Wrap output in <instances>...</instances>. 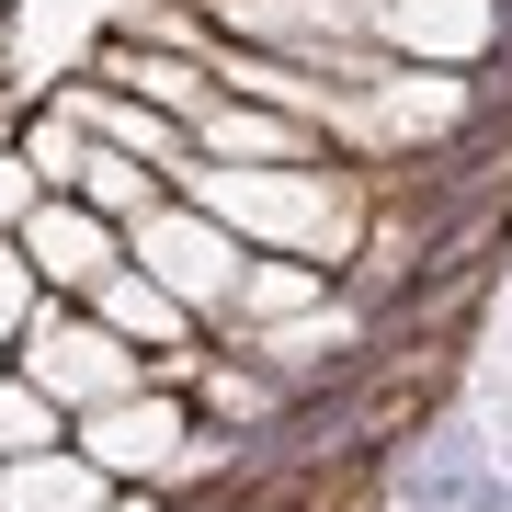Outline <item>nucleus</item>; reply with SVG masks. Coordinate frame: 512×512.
<instances>
[{
	"label": "nucleus",
	"mask_w": 512,
	"mask_h": 512,
	"mask_svg": "<svg viewBox=\"0 0 512 512\" xmlns=\"http://www.w3.org/2000/svg\"><path fill=\"white\" fill-rule=\"evenodd\" d=\"M0 387H12V376H0Z\"/></svg>",
	"instance_id": "8"
},
{
	"label": "nucleus",
	"mask_w": 512,
	"mask_h": 512,
	"mask_svg": "<svg viewBox=\"0 0 512 512\" xmlns=\"http://www.w3.org/2000/svg\"><path fill=\"white\" fill-rule=\"evenodd\" d=\"M103 69L126 80V92H160L183 126H205V69H183V57H137V46H103Z\"/></svg>",
	"instance_id": "5"
},
{
	"label": "nucleus",
	"mask_w": 512,
	"mask_h": 512,
	"mask_svg": "<svg viewBox=\"0 0 512 512\" xmlns=\"http://www.w3.org/2000/svg\"><path fill=\"white\" fill-rule=\"evenodd\" d=\"M183 444H205V421L183 399H114L92 410V467L103 478H160V467H194Z\"/></svg>",
	"instance_id": "3"
},
{
	"label": "nucleus",
	"mask_w": 512,
	"mask_h": 512,
	"mask_svg": "<svg viewBox=\"0 0 512 512\" xmlns=\"http://www.w3.org/2000/svg\"><path fill=\"white\" fill-rule=\"evenodd\" d=\"M23 274L57 285V296H103V285H114V228L92 217V205L46 194L35 217H23Z\"/></svg>",
	"instance_id": "2"
},
{
	"label": "nucleus",
	"mask_w": 512,
	"mask_h": 512,
	"mask_svg": "<svg viewBox=\"0 0 512 512\" xmlns=\"http://www.w3.org/2000/svg\"><path fill=\"white\" fill-rule=\"evenodd\" d=\"M501 467H512V456H501Z\"/></svg>",
	"instance_id": "9"
},
{
	"label": "nucleus",
	"mask_w": 512,
	"mask_h": 512,
	"mask_svg": "<svg viewBox=\"0 0 512 512\" xmlns=\"http://www.w3.org/2000/svg\"><path fill=\"white\" fill-rule=\"evenodd\" d=\"M0 456H12V467L57 456V399H46V387H0Z\"/></svg>",
	"instance_id": "7"
},
{
	"label": "nucleus",
	"mask_w": 512,
	"mask_h": 512,
	"mask_svg": "<svg viewBox=\"0 0 512 512\" xmlns=\"http://www.w3.org/2000/svg\"><path fill=\"white\" fill-rule=\"evenodd\" d=\"M80 205H92V217H148V171L126 160V148H92V160H80V183H69Z\"/></svg>",
	"instance_id": "6"
},
{
	"label": "nucleus",
	"mask_w": 512,
	"mask_h": 512,
	"mask_svg": "<svg viewBox=\"0 0 512 512\" xmlns=\"http://www.w3.org/2000/svg\"><path fill=\"white\" fill-rule=\"evenodd\" d=\"M23 387H46V399H92V410L137 399L126 342L92 330V319H69V308H35V319H23Z\"/></svg>",
	"instance_id": "1"
},
{
	"label": "nucleus",
	"mask_w": 512,
	"mask_h": 512,
	"mask_svg": "<svg viewBox=\"0 0 512 512\" xmlns=\"http://www.w3.org/2000/svg\"><path fill=\"white\" fill-rule=\"evenodd\" d=\"M103 319L126 330V342H183V330H194V308H183L160 274H114V285H103Z\"/></svg>",
	"instance_id": "4"
}]
</instances>
